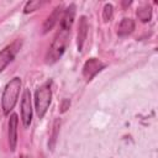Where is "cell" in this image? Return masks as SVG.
I'll use <instances>...</instances> for the list:
<instances>
[{
  "label": "cell",
  "mask_w": 158,
  "mask_h": 158,
  "mask_svg": "<svg viewBox=\"0 0 158 158\" xmlns=\"http://www.w3.org/2000/svg\"><path fill=\"white\" fill-rule=\"evenodd\" d=\"M69 35H70V28L59 25V28L53 38V42L46 53V63L47 64H53L58 59H60V57L63 56V53L65 52V49L68 47Z\"/></svg>",
  "instance_id": "cell-1"
},
{
  "label": "cell",
  "mask_w": 158,
  "mask_h": 158,
  "mask_svg": "<svg viewBox=\"0 0 158 158\" xmlns=\"http://www.w3.org/2000/svg\"><path fill=\"white\" fill-rule=\"evenodd\" d=\"M21 89V79L19 77L12 78L6 85L1 95V109L4 115H9L15 107Z\"/></svg>",
  "instance_id": "cell-2"
},
{
  "label": "cell",
  "mask_w": 158,
  "mask_h": 158,
  "mask_svg": "<svg viewBox=\"0 0 158 158\" xmlns=\"http://www.w3.org/2000/svg\"><path fill=\"white\" fill-rule=\"evenodd\" d=\"M52 81L48 80L46 83H43L35 93V109H36V114L40 118H42L49 105L52 101V89H51Z\"/></svg>",
  "instance_id": "cell-3"
},
{
  "label": "cell",
  "mask_w": 158,
  "mask_h": 158,
  "mask_svg": "<svg viewBox=\"0 0 158 158\" xmlns=\"http://www.w3.org/2000/svg\"><path fill=\"white\" fill-rule=\"evenodd\" d=\"M21 44H22L21 40H15L12 43L7 44L5 48L0 51V73L12 62V59L20 51Z\"/></svg>",
  "instance_id": "cell-4"
},
{
  "label": "cell",
  "mask_w": 158,
  "mask_h": 158,
  "mask_svg": "<svg viewBox=\"0 0 158 158\" xmlns=\"http://www.w3.org/2000/svg\"><path fill=\"white\" fill-rule=\"evenodd\" d=\"M31 91L25 89L21 99V121L23 127H28L32 122V101H31Z\"/></svg>",
  "instance_id": "cell-5"
},
{
  "label": "cell",
  "mask_w": 158,
  "mask_h": 158,
  "mask_svg": "<svg viewBox=\"0 0 158 158\" xmlns=\"http://www.w3.org/2000/svg\"><path fill=\"white\" fill-rule=\"evenodd\" d=\"M104 68H105V63H102L100 59H98V58H90L83 65V77H84V79L86 81H90Z\"/></svg>",
  "instance_id": "cell-6"
},
{
  "label": "cell",
  "mask_w": 158,
  "mask_h": 158,
  "mask_svg": "<svg viewBox=\"0 0 158 158\" xmlns=\"http://www.w3.org/2000/svg\"><path fill=\"white\" fill-rule=\"evenodd\" d=\"M63 11H64V10H63V5H62V4H59L58 6L54 7V10L52 11V14L47 17V20H46L44 23H43V27H42V30H43L42 32H43V33H47L48 31H51V30L56 26V23L59 22Z\"/></svg>",
  "instance_id": "cell-7"
},
{
  "label": "cell",
  "mask_w": 158,
  "mask_h": 158,
  "mask_svg": "<svg viewBox=\"0 0 158 158\" xmlns=\"http://www.w3.org/2000/svg\"><path fill=\"white\" fill-rule=\"evenodd\" d=\"M17 126H19V118L16 114H11L9 118V146L11 151L16 149L17 144Z\"/></svg>",
  "instance_id": "cell-8"
},
{
  "label": "cell",
  "mask_w": 158,
  "mask_h": 158,
  "mask_svg": "<svg viewBox=\"0 0 158 158\" xmlns=\"http://www.w3.org/2000/svg\"><path fill=\"white\" fill-rule=\"evenodd\" d=\"M88 30H89V25H88L86 17L85 16H80L79 25H78V35H77V47H78V51H83L86 36H88Z\"/></svg>",
  "instance_id": "cell-9"
},
{
  "label": "cell",
  "mask_w": 158,
  "mask_h": 158,
  "mask_svg": "<svg viewBox=\"0 0 158 158\" xmlns=\"http://www.w3.org/2000/svg\"><path fill=\"white\" fill-rule=\"evenodd\" d=\"M135 21L132 19H128V17H125L121 20L120 25H118V30H117V35L120 37H125V36H128L130 33L133 32L135 30Z\"/></svg>",
  "instance_id": "cell-10"
},
{
  "label": "cell",
  "mask_w": 158,
  "mask_h": 158,
  "mask_svg": "<svg viewBox=\"0 0 158 158\" xmlns=\"http://www.w3.org/2000/svg\"><path fill=\"white\" fill-rule=\"evenodd\" d=\"M137 17L142 21V22H148L152 17V6L149 5H142L137 9Z\"/></svg>",
  "instance_id": "cell-11"
},
{
  "label": "cell",
  "mask_w": 158,
  "mask_h": 158,
  "mask_svg": "<svg viewBox=\"0 0 158 158\" xmlns=\"http://www.w3.org/2000/svg\"><path fill=\"white\" fill-rule=\"evenodd\" d=\"M59 127H60V118H56L53 122V128H52V135L49 137V142H48V147L49 149L54 148V144L57 142V137L59 133Z\"/></svg>",
  "instance_id": "cell-12"
},
{
  "label": "cell",
  "mask_w": 158,
  "mask_h": 158,
  "mask_svg": "<svg viewBox=\"0 0 158 158\" xmlns=\"http://www.w3.org/2000/svg\"><path fill=\"white\" fill-rule=\"evenodd\" d=\"M44 2L43 1H40V0H35V1H27L25 7H23V11L25 14H28V12H32V11H36L38 10V7H41Z\"/></svg>",
  "instance_id": "cell-13"
},
{
  "label": "cell",
  "mask_w": 158,
  "mask_h": 158,
  "mask_svg": "<svg viewBox=\"0 0 158 158\" xmlns=\"http://www.w3.org/2000/svg\"><path fill=\"white\" fill-rule=\"evenodd\" d=\"M112 14H114V6L111 4H105L104 5V9H102V19L105 22L110 21L112 19Z\"/></svg>",
  "instance_id": "cell-14"
},
{
  "label": "cell",
  "mask_w": 158,
  "mask_h": 158,
  "mask_svg": "<svg viewBox=\"0 0 158 158\" xmlns=\"http://www.w3.org/2000/svg\"><path fill=\"white\" fill-rule=\"evenodd\" d=\"M69 105H70V101H69V100H67V99H65V100H63L62 106H60V111H62V112H64V111L69 107Z\"/></svg>",
  "instance_id": "cell-15"
},
{
  "label": "cell",
  "mask_w": 158,
  "mask_h": 158,
  "mask_svg": "<svg viewBox=\"0 0 158 158\" xmlns=\"http://www.w3.org/2000/svg\"><path fill=\"white\" fill-rule=\"evenodd\" d=\"M20 158H30V157H28V156H21Z\"/></svg>",
  "instance_id": "cell-16"
}]
</instances>
